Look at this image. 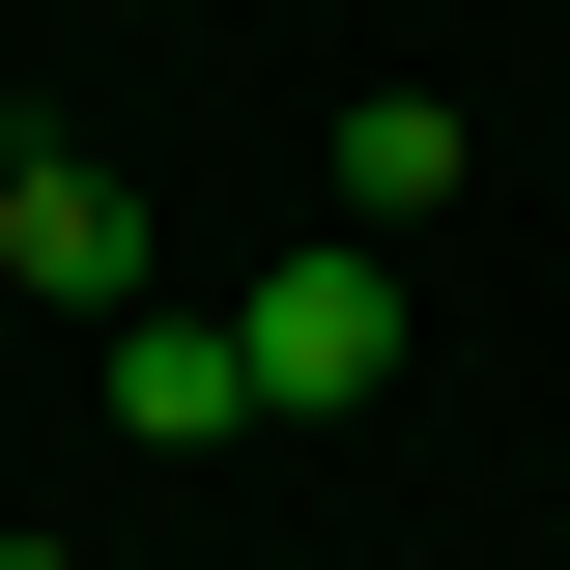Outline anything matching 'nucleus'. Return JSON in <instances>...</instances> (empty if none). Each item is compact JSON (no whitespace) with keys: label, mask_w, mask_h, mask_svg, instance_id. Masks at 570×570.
Here are the masks:
<instances>
[{"label":"nucleus","mask_w":570,"mask_h":570,"mask_svg":"<svg viewBox=\"0 0 570 570\" xmlns=\"http://www.w3.org/2000/svg\"><path fill=\"white\" fill-rule=\"evenodd\" d=\"M228 343H257V400H371V371H400V257H371V228H314V257L228 285Z\"/></svg>","instance_id":"obj_1"},{"label":"nucleus","mask_w":570,"mask_h":570,"mask_svg":"<svg viewBox=\"0 0 570 570\" xmlns=\"http://www.w3.org/2000/svg\"><path fill=\"white\" fill-rule=\"evenodd\" d=\"M115 428H142V456L257 428V343H228V314H115Z\"/></svg>","instance_id":"obj_2"},{"label":"nucleus","mask_w":570,"mask_h":570,"mask_svg":"<svg viewBox=\"0 0 570 570\" xmlns=\"http://www.w3.org/2000/svg\"><path fill=\"white\" fill-rule=\"evenodd\" d=\"M0 285H142V200L29 142V171H0Z\"/></svg>","instance_id":"obj_3"},{"label":"nucleus","mask_w":570,"mask_h":570,"mask_svg":"<svg viewBox=\"0 0 570 570\" xmlns=\"http://www.w3.org/2000/svg\"><path fill=\"white\" fill-rule=\"evenodd\" d=\"M428 200H456V115H428V86H371V115H343V228H371V257H400Z\"/></svg>","instance_id":"obj_4"},{"label":"nucleus","mask_w":570,"mask_h":570,"mask_svg":"<svg viewBox=\"0 0 570 570\" xmlns=\"http://www.w3.org/2000/svg\"><path fill=\"white\" fill-rule=\"evenodd\" d=\"M0 171H29V115H0Z\"/></svg>","instance_id":"obj_5"}]
</instances>
